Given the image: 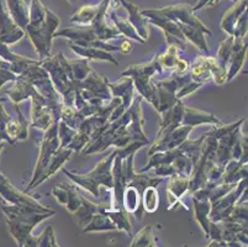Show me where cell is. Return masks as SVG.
<instances>
[{"label":"cell","mask_w":248,"mask_h":247,"mask_svg":"<svg viewBox=\"0 0 248 247\" xmlns=\"http://www.w3.org/2000/svg\"><path fill=\"white\" fill-rule=\"evenodd\" d=\"M8 3L11 14L16 19V21L20 22V24H26L29 15L28 8H26V4H25L24 0H8Z\"/></svg>","instance_id":"cell-1"}]
</instances>
